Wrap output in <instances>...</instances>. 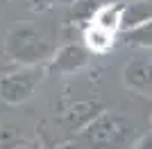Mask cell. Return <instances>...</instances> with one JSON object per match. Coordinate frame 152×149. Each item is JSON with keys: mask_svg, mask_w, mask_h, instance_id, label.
<instances>
[{"mask_svg": "<svg viewBox=\"0 0 152 149\" xmlns=\"http://www.w3.org/2000/svg\"><path fill=\"white\" fill-rule=\"evenodd\" d=\"M118 16H121V7H107V9H102L98 16H95L93 25L89 27L86 32V43L91 45L93 50L102 52V50H107L114 41V32L118 27Z\"/></svg>", "mask_w": 152, "mask_h": 149, "instance_id": "obj_1", "label": "cell"}]
</instances>
